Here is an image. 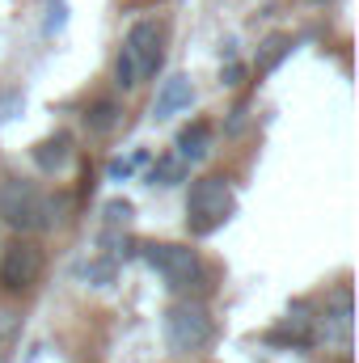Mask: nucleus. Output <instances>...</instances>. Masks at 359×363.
Listing matches in <instances>:
<instances>
[{"label":"nucleus","instance_id":"obj_11","mask_svg":"<svg viewBox=\"0 0 359 363\" xmlns=\"http://www.w3.org/2000/svg\"><path fill=\"white\" fill-rule=\"evenodd\" d=\"M118 118H123V106H118L114 97H101V101H93V106H89L85 127H89L93 135H106V131H114V127H118Z\"/></svg>","mask_w":359,"mask_h":363},{"label":"nucleus","instance_id":"obj_10","mask_svg":"<svg viewBox=\"0 0 359 363\" xmlns=\"http://www.w3.org/2000/svg\"><path fill=\"white\" fill-rule=\"evenodd\" d=\"M211 152V127L207 123H190V127H182L178 131V157L186 165H194V161H203Z\"/></svg>","mask_w":359,"mask_h":363},{"label":"nucleus","instance_id":"obj_2","mask_svg":"<svg viewBox=\"0 0 359 363\" xmlns=\"http://www.w3.org/2000/svg\"><path fill=\"white\" fill-rule=\"evenodd\" d=\"M233 207H237V199H233L228 178L207 174V178L190 182V194H186V228L194 237H211L233 216Z\"/></svg>","mask_w":359,"mask_h":363},{"label":"nucleus","instance_id":"obj_7","mask_svg":"<svg viewBox=\"0 0 359 363\" xmlns=\"http://www.w3.org/2000/svg\"><path fill=\"white\" fill-rule=\"evenodd\" d=\"M194 101V89L186 77H165L161 89H157V101H153V118H174L178 110H186Z\"/></svg>","mask_w":359,"mask_h":363},{"label":"nucleus","instance_id":"obj_8","mask_svg":"<svg viewBox=\"0 0 359 363\" xmlns=\"http://www.w3.org/2000/svg\"><path fill=\"white\" fill-rule=\"evenodd\" d=\"M68 161H72V135H68V131H55V135H47L43 144H34V165H38L43 174H60Z\"/></svg>","mask_w":359,"mask_h":363},{"label":"nucleus","instance_id":"obj_14","mask_svg":"<svg viewBox=\"0 0 359 363\" xmlns=\"http://www.w3.org/2000/svg\"><path fill=\"white\" fill-rule=\"evenodd\" d=\"M114 85H118V89H136V85H140L136 64H131V55H127V51H118V60H114Z\"/></svg>","mask_w":359,"mask_h":363},{"label":"nucleus","instance_id":"obj_4","mask_svg":"<svg viewBox=\"0 0 359 363\" xmlns=\"http://www.w3.org/2000/svg\"><path fill=\"white\" fill-rule=\"evenodd\" d=\"M144 262L161 274L165 287H174V291H186V287H199L203 283V258L190 245H170V241L165 245H148L144 250Z\"/></svg>","mask_w":359,"mask_h":363},{"label":"nucleus","instance_id":"obj_18","mask_svg":"<svg viewBox=\"0 0 359 363\" xmlns=\"http://www.w3.org/2000/svg\"><path fill=\"white\" fill-rule=\"evenodd\" d=\"M127 220H131V203H127V199L106 203V224H127Z\"/></svg>","mask_w":359,"mask_h":363},{"label":"nucleus","instance_id":"obj_20","mask_svg":"<svg viewBox=\"0 0 359 363\" xmlns=\"http://www.w3.org/2000/svg\"><path fill=\"white\" fill-rule=\"evenodd\" d=\"M64 26V0H51V26L47 30H60Z\"/></svg>","mask_w":359,"mask_h":363},{"label":"nucleus","instance_id":"obj_17","mask_svg":"<svg viewBox=\"0 0 359 363\" xmlns=\"http://www.w3.org/2000/svg\"><path fill=\"white\" fill-rule=\"evenodd\" d=\"M85 279H89L93 287H106L110 279H114V258H106V262H93V267H85Z\"/></svg>","mask_w":359,"mask_h":363},{"label":"nucleus","instance_id":"obj_12","mask_svg":"<svg viewBox=\"0 0 359 363\" xmlns=\"http://www.w3.org/2000/svg\"><path fill=\"white\" fill-rule=\"evenodd\" d=\"M287 55H292V38H287V34H270L267 43H263V51H258V77L275 72Z\"/></svg>","mask_w":359,"mask_h":363},{"label":"nucleus","instance_id":"obj_1","mask_svg":"<svg viewBox=\"0 0 359 363\" xmlns=\"http://www.w3.org/2000/svg\"><path fill=\"white\" fill-rule=\"evenodd\" d=\"M0 220L13 233H38V228H51L60 220V203L47 199L34 182L9 178L0 182Z\"/></svg>","mask_w":359,"mask_h":363},{"label":"nucleus","instance_id":"obj_22","mask_svg":"<svg viewBox=\"0 0 359 363\" xmlns=\"http://www.w3.org/2000/svg\"><path fill=\"white\" fill-rule=\"evenodd\" d=\"M0 363H9V355H4V351H0Z\"/></svg>","mask_w":359,"mask_h":363},{"label":"nucleus","instance_id":"obj_5","mask_svg":"<svg viewBox=\"0 0 359 363\" xmlns=\"http://www.w3.org/2000/svg\"><path fill=\"white\" fill-rule=\"evenodd\" d=\"M123 51L131 55V64H136V77H140V81L157 77V72H161V64H165V30H161V21H153V17L136 21V26L127 30V38H123Z\"/></svg>","mask_w":359,"mask_h":363},{"label":"nucleus","instance_id":"obj_15","mask_svg":"<svg viewBox=\"0 0 359 363\" xmlns=\"http://www.w3.org/2000/svg\"><path fill=\"white\" fill-rule=\"evenodd\" d=\"M17 334H21V313L17 308H0V351L13 347Z\"/></svg>","mask_w":359,"mask_h":363},{"label":"nucleus","instance_id":"obj_9","mask_svg":"<svg viewBox=\"0 0 359 363\" xmlns=\"http://www.w3.org/2000/svg\"><path fill=\"white\" fill-rule=\"evenodd\" d=\"M326 338H334V342H351V287H338L334 291V300H330V308H326Z\"/></svg>","mask_w":359,"mask_h":363},{"label":"nucleus","instance_id":"obj_19","mask_svg":"<svg viewBox=\"0 0 359 363\" xmlns=\"http://www.w3.org/2000/svg\"><path fill=\"white\" fill-rule=\"evenodd\" d=\"M140 161H144V157H131V161H114V165H110V178H114V182L127 178V174H131V169H136Z\"/></svg>","mask_w":359,"mask_h":363},{"label":"nucleus","instance_id":"obj_6","mask_svg":"<svg viewBox=\"0 0 359 363\" xmlns=\"http://www.w3.org/2000/svg\"><path fill=\"white\" fill-rule=\"evenodd\" d=\"M38 274H43V250L34 241H21L17 237L4 250V258H0V287L17 296V291H30L38 283Z\"/></svg>","mask_w":359,"mask_h":363},{"label":"nucleus","instance_id":"obj_3","mask_svg":"<svg viewBox=\"0 0 359 363\" xmlns=\"http://www.w3.org/2000/svg\"><path fill=\"white\" fill-rule=\"evenodd\" d=\"M216 338V321L199 300H178L165 313V347L170 355H199Z\"/></svg>","mask_w":359,"mask_h":363},{"label":"nucleus","instance_id":"obj_21","mask_svg":"<svg viewBox=\"0 0 359 363\" xmlns=\"http://www.w3.org/2000/svg\"><path fill=\"white\" fill-rule=\"evenodd\" d=\"M241 77H245V68H241V64H228V72H224V85H241Z\"/></svg>","mask_w":359,"mask_h":363},{"label":"nucleus","instance_id":"obj_13","mask_svg":"<svg viewBox=\"0 0 359 363\" xmlns=\"http://www.w3.org/2000/svg\"><path fill=\"white\" fill-rule=\"evenodd\" d=\"M148 182H153V186H178V182H186V161H182L178 152H174V157H161V161L153 165Z\"/></svg>","mask_w":359,"mask_h":363},{"label":"nucleus","instance_id":"obj_16","mask_svg":"<svg viewBox=\"0 0 359 363\" xmlns=\"http://www.w3.org/2000/svg\"><path fill=\"white\" fill-rule=\"evenodd\" d=\"M21 106H26L21 89H0V123H9L13 114H21Z\"/></svg>","mask_w":359,"mask_h":363},{"label":"nucleus","instance_id":"obj_23","mask_svg":"<svg viewBox=\"0 0 359 363\" xmlns=\"http://www.w3.org/2000/svg\"><path fill=\"white\" fill-rule=\"evenodd\" d=\"M343 363H351V359H343Z\"/></svg>","mask_w":359,"mask_h":363}]
</instances>
